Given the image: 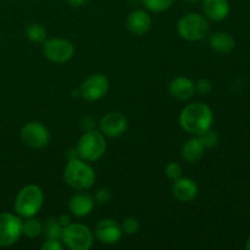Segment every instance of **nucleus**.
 Listing matches in <instances>:
<instances>
[{
	"label": "nucleus",
	"instance_id": "nucleus-1",
	"mask_svg": "<svg viewBox=\"0 0 250 250\" xmlns=\"http://www.w3.org/2000/svg\"><path fill=\"white\" fill-rule=\"evenodd\" d=\"M178 121L183 131L192 136H200L205 131L211 128L214 114L209 105L199 102L192 103L183 107Z\"/></svg>",
	"mask_w": 250,
	"mask_h": 250
},
{
	"label": "nucleus",
	"instance_id": "nucleus-2",
	"mask_svg": "<svg viewBox=\"0 0 250 250\" xmlns=\"http://www.w3.org/2000/svg\"><path fill=\"white\" fill-rule=\"evenodd\" d=\"M63 178L75 190H88L94 186L97 175L87 161L73 158L68 160L63 168Z\"/></svg>",
	"mask_w": 250,
	"mask_h": 250
},
{
	"label": "nucleus",
	"instance_id": "nucleus-3",
	"mask_svg": "<svg viewBox=\"0 0 250 250\" xmlns=\"http://www.w3.org/2000/svg\"><path fill=\"white\" fill-rule=\"evenodd\" d=\"M106 137L97 129L85 131L78 139L76 153L78 158L87 163H95L105 155L107 149Z\"/></svg>",
	"mask_w": 250,
	"mask_h": 250
},
{
	"label": "nucleus",
	"instance_id": "nucleus-4",
	"mask_svg": "<svg viewBox=\"0 0 250 250\" xmlns=\"http://www.w3.org/2000/svg\"><path fill=\"white\" fill-rule=\"evenodd\" d=\"M44 203V193L37 185H27L20 189L15 198L14 208L20 217H33L41 211Z\"/></svg>",
	"mask_w": 250,
	"mask_h": 250
},
{
	"label": "nucleus",
	"instance_id": "nucleus-5",
	"mask_svg": "<svg viewBox=\"0 0 250 250\" xmlns=\"http://www.w3.org/2000/svg\"><path fill=\"white\" fill-rule=\"evenodd\" d=\"M210 26L207 17L198 12H189L178 20L177 33L187 42L203 41L209 34Z\"/></svg>",
	"mask_w": 250,
	"mask_h": 250
},
{
	"label": "nucleus",
	"instance_id": "nucleus-6",
	"mask_svg": "<svg viewBox=\"0 0 250 250\" xmlns=\"http://www.w3.org/2000/svg\"><path fill=\"white\" fill-rule=\"evenodd\" d=\"M61 242L70 250H89L94 244V233L85 225L71 222L62 229Z\"/></svg>",
	"mask_w": 250,
	"mask_h": 250
},
{
	"label": "nucleus",
	"instance_id": "nucleus-7",
	"mask_svg": "<svg viewBox=\"0 0 250 250\" xmlns=\"http://www.w3.org/2000/svg\"><path fill=\"white\" fill-rule=\"evenodd\" d=\"M43 54L49 61L65 63L75 55V45L66 38H50L43 43Z\"/></svg>",
	"mask_w": 250,
	"mask_h": 250
},
{
	"label": "nucleus",
	"instance_id": "nucleus-8",
	"mask_svg": "<svg viewBox=\"0 0 250 250\" xmlns=\"http://www.w3.org/2000/svg\"><path fill=\"white\" fill-rule=\"evenodd\" d=\"M22 236V217L11 212H0V247H11Z\"/></svg>",
	"mask_w": 250,
	"mask_h": 250
},
{
	"label": "nucleus",
	"instance_id": "nucleus-9",
	"mask_svg": "<svg viewBox=\"0 0 250 250\" xmlns=\"http://www.w3.org/2000/svg\"><path fill=\"white\" fill-rule=\"evenodd\" d=\"M110 88L109 80L103 73H93L88 76L78 88V95L88 102H97L107 94Z\"/></svg>",
	"mask_w": 250,
	"mask_h": 250
},
{
	"label": "nucleus",
	"instance_id": "nucleus-10",
	"mask_svg": "<svg viewBox=\"0 0 250 250\" xmlns=\"http://www.w3.org/2000/svg\"><path fill=\"white\" fill-rule=\"evenodd\" d=\"M21 139L32 149H43L50 142V132L42 122H27L21 129Z\"/></svg>",
	"mask_w": 250,
	"mask_h": 250
},
{
	"label": "nucleus",
	"instance_id": "nucleus-11",
	"mask_svg": "<svg viewBox=\"0 0 250 250\" xmlns=\"http://www.w3.org/2000/svg\"><path fill=\"white\" fill-rule=\"evenodd\" d=\"M127 127H128V121L121 112H107L99 121V131L109 138L121 137L127 131Z\"/></svg>",
	"mask_w": 250,
	"mask_h": 250
},
{
	"label": "nucleus",
	"instance_id": "nucleus-12",
	"mask_svg": "<svg viewBox=\"0 0 250 250\" xmlns=\"http://www.w3.org/2000/svg\"><path fill=\"white\" fill-rule=\"evenodd\" d=\"M93 233L100 243L111 246L121 241L124 232H122L121 225L114 219H102L97 222Z\"/></svg>",
	"mask_w": 250,
	"mask_h": 250
},
{
	"label": "nucleus",
	"instance_id": "nucleus-13",
	"mask_svg": "<svg viewBox=\"0 0 250 250\" xmlns=\"http://www.w3.org/2000/svg\"><path fill=\"white\" fill-rule=\"evenodd\" d=\"M173 197L182 203H189L197 198L199 193L198 185L189 177H182L173 181L172 187H171Z\"/></svg>",
	"mask_w": 250,
	"mask_h": 250
},
{
	"label": "nucleus",
	"instance_id": "nucleus-14",
	"mask_svg": "<svg viewBox=\"0 0 250 250\" xmlns=\"http://www.w3.org/2000/svg\"><path fill=\"white\" fill-rule=\"evenodd\" d=\"M126 24L133 36L142 37L149 32L151 27V17L146 10L136 9L127 16Z\"/></svg>",
	"mask_w": 250,
	"mask_h": 250
},
{
	"label": "nucleus",
	"instance_id": "nucleus-15",
	"mask_svg": "<svg viewBox=\"0 0 250 250\" xmlns=\"http://www.w3.org/2000/svg\"><path fill=\"white\" fill-rule=\"evenodd\" d=\"M94 205L95 202L92 195L85 193V190H78L68 202V210L73 216L84 217L92 214Z\"/></svg>",
	"mask_w": 250,
	"mask_h": 250
},
{
	"label": "nucleus",
	"instance_id": "nucleus-16",
	"mask_svg": "<svg viewBox=\"0 0 250 250\" xmlns=\"http://www.w3.org/2000/svg\"><path fill=\"white\" fill-rule=\"evenodd\" d=\"M168 93L175 99L186 102L195 95V83L190 78L178 76L168 84Z\"/></svg>",
	"mask_w": 250,
	"mask_h": 250
},
{
	"label": "nucleus",
	"instance_id": "nucleus-17",
	"mask_svg": "<svg viewBox=\"0 0 250 250\" xmlns=\"http://www.w3.org/2000/svg\"><path fill=\"white\" fill-rule=\"evenodd\" d=\"M229 0H203V11L207 19L214 22H221L229 15Z\"/></svg>",
	"mask_w": 250,
	"mask_h": 250
},
{
	"label": "nucleus",
	"instance_id": "nucleus-18",
	"mask_svg": "<svg viewBox=\"0 0 250 250\" xmlns=\"http://www.w3.org/2000/svg\"><path fill=\"white\" fill-rule=\"evenodd\" d=\"M205 146L198 136H193L181 148V156L186 163L195 164L202 160L205 154Z\"/></svg>",
	"mask_w": 250,
	"mask_h": 250
},
{
	"label": "nucleus",
	"instance_id": "nucleus-19",
	"mask_svg": "<svg viewBox=\"0 0 250 250\" xmlns=\"http://www.w3.org/2000/svg\"><path fill=\"white\" fill-rule=\"evenodd\" d=\"M209 45L219 54H229L236 48V41L226 32H215L210 36Z\"/></svg>",
	"mask_w": 250,
	"mask_h": 250
},
{
	"label": "nucleus",
	"instance_id": "nucleus-20",
	"mask_svg": "<svg viewBox=\"0 0 250 250\" xmlns=\"http://www.w3.org/2000/svg\"><path fill=\"white\" fill-rule=\"evenodd\" d=\"M42 232H43V224L36 219V216L27 217L24 221H22V236L33 239L41 236Z\"/></svg>",
	"mask_w": 250,
	"mask_h": 250
},
{
	"label": "nucleus",
	"instance_id": "nucleus-21",
	"mask_svg": "<svg viewBox=\"0 0 250 250\" xmlns=\"http://www.w3.org/2000/svg\"><path fill=\"white\" fill-rule=\"evenodd\" d=\"M26 37L32 43H44L48 39V32L41 23H31L26 28Z\"/></svg>",
	"mask_w": 250,
	"mask_h": 250
},
{
	"label": "nucleus",
	"instance_id": "nucleus-22",
	"mask_svg": "<svg viewBox=\"0 0 250 250\" xmlns=\"http://www.w3.org/2000/svg\"><path fill=\"white\" fill-rule=\"evenodd\" d=\"M62 229L63 227L59 224L58 219L50 217V219L45 220V221L43 222V232H42V234H44L45 238L61 239Z\"/></svg>",
	"mask_w": 250,
	"mask_h": 250
},
{
	"label": "nucleus",
	"instance_id": "nucleus-23",
	"mask_svg": "<svg viewBox=\"0 0 250 250\" xmlns=\"http://www.w3.org/2000/svg\"><path fill=\"white\" fill-rule=\"evenodd\" d=\"M143 6L151 12H164L170 9L175 0H141Z\"/></svg>",
	"mask_w": 250,
	"mask_h": 250
},
{
	"label": "nucleus",
	"instance_id": "nucleus-24",
	"mask_svg": "<svg viewBox=\"0 0 250 250\" xmlns=\"http://www.w3.org/2000/svg\"><path fill=\"white\" fill-rule=\"evenodd\" d=\"M200 138V141L203 142V144H204L205 148H215V146L219 144V141H220V137L219 134H217L216 131H214V129L209 128L208 131H205L204 133H202L200 136H198Z\"/></svg>",
	"mask_w": 250,
	"mask_h": 250
},
{
	"label": "nucleus",
	"instance_id": "nucleus-25",
	"mask_svg": "<svg viewBox=\"0 0 250 250\" xmlns=\"http://www.w3.org/2000/svg\"><path fill=\"white\" fill-rule=\"evenodd\" d=\"M122 232L125 234H128V236H133V234L138 233L139 231V222L136 217H126V219L122 220L121 224Z\"/></svg>",
	"mask_w": 250,
	"mask_h": 250
},
{
	"label": "nucleus",
	"instance_id": "nucleus-26",
	"mask_svg": "<svg viewBox=\"0 0 250 250\" xmlns=\"http://www.w3.org/2000/svg\"><path fill=\"white\" fill-rule=\"evenodd\" d=\"M182 172H183V168L178 163L167 164V166H166L165 168L166 177L171 181H175L177 180V178H180L181 176H182Z\"/></svg>",
	"mask_w": 250,
	"mask_h": 250
},
{
	"label": "nucleus",
	"instance_id": "nucleus-27",
	"mask_svg": "<svg viewBox=\"0 0 250 250\" xmlns=\"http://www.w3.org/2000/svg\"><path fill=\"white\" fill-rule=\"evenodd\" d=\"M111 198L112 194L110 192V189H107V188H100V189H98L95 192L94 202L99 205H105L111 200Z\"/></svg>",
	"mask_w": 250,
	"mask_h": 250
},
{
	"label": "nucleus",
	"instance_id": "nucleus-28",
	"mask_svg": "<svg viewBox=\"0 0 250 250\" xmlns=\"http://www.w3.org/2000/svg\"><path fill=\"white\" fill-rule=\"evenodd\" d=\"M195 83V93L200 95H208L212 90V84L207 78H202Z\"/></svg>",
	"mask_w": 250,
	"mask_h": 250
},
{
	"label": "nucleus",
	"instance_id": "nucleus-29",
	"mask_svg": "<svg viewBox=\"0 0 250 250\" xmlns=\"http://www.w3.org/2000/svg\"><path fill=\"white\" fill-rule=\"evenodd\" d=\"M42 250H62L63 244L61 239L55 238H45V241L42 243Z\"/></svg>",
	"mask_w": 250,
	"mask_h": 250
},
{
	"label": "nucleus",
	"instance_id": "nucleus-30",
	"mask_svg": "<svg viewBox=\"0 0 250 250\" xmlns=\"http://www.w3.org/2000/svg\"><path fill=\"white\" fill-rule=\"evenodd\" d=\"M58 221H59V224L61 225V226L66 227V226H68L71 222H72V219H71L70 215L62 214V215H60V216L58 217Z\"/></svg>",
	"mask_w": 250,
	"mask_h": 250
},
{
	"label": "nucleus",
	"instance_id": "nucleus-31",
	"mask_svg": "<svg viewBox=\"0 0 250 250\" xmlns=\"http://www.w3.org/2000/svg\"><path fill=\"white\" fill-rule=\"evenodd\" d=\"M68 4L72 5V6L75 7H78V6H82V5H84L85 2H87V0H67Z\"/></svg>",
	"mask_w": 250,
	"mask_h": 250
},
{
	"label": "nucleus",
	"instance_id": "nucleus-32",
	"mask_svg": "<svg viewBox=\"0 0 250 250\" xmlns=\"http://www.w3.org/2000/svg\"><path fill=\"white\" fill-rule=\"evenodd\" d=\"M246 249H247V250H250V238L248 239V241H247V243H246Z\"/></svg>",
	"mask_w": 250,
	"mask_h": 250
},
{
	"label": "nucleus",
	"instance_id": "nucleus-33",
	"mask_svg": "<svg viewBox=\"0 0 250 250\" xmlns=\"http://www.w3.org/2000/svg\"><path fill=\"white\" fill-rule=\"evenodd\" d=\"M187 1H189V2H199V1H202V0H187Z\"/></svg>",
	"mask_w": 250,
	"mask_h": 250
}]
</instances>
